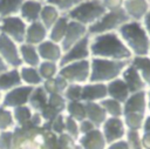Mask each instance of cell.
Masks as SVG:
<instances>
[{
  "label": "cell",
  "instance_id": "cell-37",
  "mask_svg": "<svg viewBox=\"0 0 150 149\" xmlns=\"http://www.w3.org/2000/svg\"><path fill=\"white\" fill-rule=\"evenodd\" d=\"M82 0H46V4L54 6L62 15H67L73 8H75Z\"/></svg>",
  "mask_w": 150,
  "mask_h": 149
},
{
  "label": "cell",
  "instance_id": "cell-54",
  "mask_svg": "<svg viewBox=\"0 0 150 149\" xmlns=\"http://www.w3.org/2000/svg\"><path fill=\"white\" fill-rule=\"evenodd\" d=\"M146 1H148V4H149V5H150V0H146Z\"/></svg>",
  "mask_w": 150,
  "mask_h": 149
},
{
  "label": "cell",
  "instance_id": "cell-27",
  "mask_svg": "<svg viewBox=\"0 0 150 149\" xmlns=\"http://www.w3.org/2000/svg\"><path fill=\"white\" fill-rule=\"evenodd\" d=\"M68 22L69 19L67 18V15H61V18L48 29V39L61 45L68 27Z\"/></svg>",
  "mask_w": 150,
  "mask_h": 149
},
{
  "label": "cell",
  "instance_id": "cell-43",
  "mask_svg": "<svg viewBox=\"0 0 150 149\" xmlns=\"http://www.w3.org/2000/svg\"><path fill=\"white\" fill-rule=\"evenodd\" d=\"M125 0H101L103 7L105 8V11H118V9H123V5H124Z\"/></svg>",
  "mask_w": 150,
  "mask_h": 149
},
{
  "label": "cell",
  "instance_id": "cell-49",
  "mask_svg": "<svg viewBox=\"0 0 150 149\" xmlns=\"http://www.w3.org/2000/svg\"><path fill=\"white\" fill-rule=\"evenodd\" d=\"M142 131H148V133H150V114H146V115H145L144 124H143Z\"/></svg>",
  "mask_w": 150,
  "mask_h": 149
},
{
  "label": "cell",
  "instance_id": "cell-25",
  "mask_svg": "<svg viewBox=\"0 0 150 149\" xmlns=\"http://www.w3.org/2000/svg\"><path fill=\"white\" fill-rule=\"evenodd\" d=\"M107 92H108V97L114 99L121 103H124V101L130 95V92L128 90L125 83L122 81L121 77L107 83Z\"/></svg>",
  "mask_w": 150,
  "mask_h": 149
},
{
  "label": "cell",
  "instance_id": "cell-12",
  "mask_svg": "<svg viewBox=\"0 0 150 149\" xmlns=\"http://www.w3.org/2000/svg\"><path fill=\"white\" fill-rule=\"evenodd\" d=\"M88 28L76 21L69 20L68 22V27L64 34V38L61 42V48L62 50H67L69 49L71 46H74L75 43H77L79 41H81L83 38L88 36Z\"/></svg>",
  "mask_w": 150,
  "mask_h": 149
},
{
  "label": "cell",
  "instance_id": "cell-44",
  "mask_svg": "<svg viewBox=\"0 0 150 149\" xmlns=\"http://www.w3.org/2000/svg\"><path fill=\"white\" fill-rule=\"evenodd\" d=\"M96 129V127L89 121V120H83L81 122H79V130H80V135H83V134H87L91 130Z\"/></svg>",
  "mask_w": 150,
  "mask_h": 149
},
{
  "label": "cell",
  "instance_id": "cell-22",
  "mask_svg": "<svg viewBox=\"0 0 150 149\" xmlns=\"http://www.w3.org/2000/svg\"><path fill=\"white\" fill-rule=\"evenodd\" d=\"M20 84H22V83L20 80L18 68H9V69L0 73V93L2 95Z\"/></svg>",
  "mask_w": 150,
  "mask_h": 149
},
{
  "label": "cell",
  "instance_id": "cell-7",
  "mask_svg": "<svg viewBox=\"0 0 150 149\" xmlns=\"http://www.w3.org/2000/svg\"><path fill=\"white\" fill-rule=\"evenodd\" d=\"M26 29L27 23L19 15L0 19V34L6 35L18 45L25 42Z\"/></svg>",
  "mask_w": 150,
  "mask_h": 149
},
{
  "label": "cell",
  "instance_id": "cell-29",
  "mask_svg": "<svg viewBox=\"0 0 150 149\" xmlns=\"http://www.w3.org/2000/svg\"><path fill=\"white\" fill-rule=\"evenodd\" d=\"M61 13L52 5L49 4H43L42 6V9H41V14H40V22L47 28L49 29L60 18H61Z\"/></svg>",
  "mask_w": 150,
  "mask_h": 149
},
{
  "label": "cell",
  "instance_id": "cell-9",
  "mask_svg": "<svg viewBox=\"0 0 150 149\" xmlns=\"http://www.w3.org/2000/svg\"><path fill=\"white\" fill-rule=\"evenodd\" d=\"M33 89H34L33 87H29L26 84H20L2 95L1 104L9 109L27 106L29 102L30 95L33 93Z\"/></svg>",
  "mask_w": 150,
  "mask_h": 149
},
{
  "label": "cell",
  "instance_id": "cell-10",
  "mask_svg": "<svg viewBox=\"0 0 150 149\" xmlns=\"http://www.w3.org/2000/svg\"><path fill=\"white\" fill-rule=\"evenodd\" d=\"M90 36L83 38L81 41L71 46L69 49L63 52V55L60 61V66L71 63V62H77V61H83V60H89L90 59Z\"/></svg>",
  "mask_w": 150,
  "mask_h": 149
},
{
  "label": "cell",
  "instance_id": "cell-3",
  "mask_svg": "<svg viewBox=\"0 0 150 149\" xmlns=\"http://www.w3.org/2000/svg\"><path fill=\"white\" fill-rule=\"evenodd\" d=\"M129 61H115L100 57H90V79L91 82L109 83L118 77Z\"/></svg>",
  "mask_w": 150,
  "mask_h": 149
},
{
  "label": "cell",
  "instance_id": "cell-21",
  "mask_svg": "<svg viewBox=\"0 0 150 149\" xmlns=\"http://www.w3.org/2000/svg\"><path fill=\"white\" fill-rule=\"evenodd\" d=\"M19 53H20V59H21V66L38 67L41 62L38 48L35 46L23 42L19 45Z\"/></svg>",
  "mask_w": 150,
  "mask_h": 149
},
{
  "label": "cell",
  "instance_id": "cell-17",
  "mask_svg": "<svg viewBox=\"0 0 150 149\" xmlns=\"http://www.w3.org/2000/svg\"><path fill=\"white\" fill-rule=\"evenodd\" d=\"M124 113H138L146 115V90L131 93L123 103V114Z\"/></svg>",
  "mask_w": 150,
  "mask_h": 149
},
{
  "label": "cell",
  "instance_id": "cell-5",
  "mask_svg": "<svg viewBox=\"0 0 150 149\" xmlns=\"http://www.w3.org/2000/svg\"><path fill=\"white\" fill-rule=\"evenodd\" d=\"M129 21V18L123 9L118 11H107L94 25L88 28V34L90 36L117 32L122 25Z\"/></svg>",
  "mask_w": 150,
  "mask_h": 149
},
{
  "label": "cell",
  "instance_id": "cell-39",
  "mask_svg": "<svg viewBox=\"0 0 150 149\" xmlns=\"http://www.w3.org/2000/svg\"><path fill=\"white\" fill-rule=\"evenodd\" d=\"M47 104L49 107H52L53 109L57 110L59 113H64V108H66L67 101H66V99L63 97V95L61 93H54V94H49L48 95Z\"/></svg>",
  "mask_w": 150,
  "mask_h": 149
},
{
  "label": "cell",
  "instance_id": "cell-28",
  "mask_svg": "<svg viewBox=\"0 0 150 149\" xmlns=\"http://www.w3.org/2000/svg\"><path fill=\"white\" fill-rule=\"evenodd\" d=\"M47 102H48V94L45 92L42 86L35 87L33 89V93L28 102V106L32 108V110L35 113H40L47 106Z\"/></svg>",
  "mask_w": 150,
  "mask_h": 149
},
{
  "label": "cell",
  "instance_id": "cell-11",
  "mask_svg": "<svg viewBox=\"0 0 150 149\" xmlns=\"http://www.w3.org/2000/svg\"><path fill=\"white\" fill-rule=\"evenodd\" d=\"M0 57L9 68L21 67L19 45L4 34H0Z\"/></svg>",
  "mask_w": 150,
  "mask_h": 149
},
{
  "label": "cell",
  "instance_id": "cell-4",
  "mask_svg": "<svg viewBox=\"0 0 150 149\" xmlns=\"http://www.w3.org/2000/svg\"><path fill=\"white\" fill-rule=\"evenodd\" d=\"M105 12L107 11L103 7L101 0H82L67 14V18L89 28Z\"/></svg>",
  "mask_w": 150,
  "mask_h": 149
},
{
  "label": "cell",
  "instance_id": "cell-20",
  "mask_svg": "<svg viewBox=\"0 0 150 149\" xmlns=\"http://www.w3.org/2000/svg\"><path fill=\"white\" fill-rule=\"evenodd\" d=\"M43 4L45 2H40L36 0H25L18 15L27 25L32 22H36L40 20V14H41Z\"/></svg>",
  "mask_w": 150,
  "mask_h": 149
},
{
  "label": "cell",
  "instance_id": "cell-48",
  "mask_svg": "<svg viewBox=\"0 0 150 149\" xmlns=\"http://www.w3.org/2000/svg\"><path fill=\"white\" fill-rule=\"evenodd\" d=\"M105 149H129L125 141H120V142H116V143H112V144H108Z\"/></svg>",
  "mask_w": 150,
  "mask_h": 149
},
{
  "label": "cell",
  "instance_id": "cell-53",
  "mask_svg": "<svg viewBox=\"0 0 150 149\" xmlns=\"http://www.w3.org/2000/svg\"><path fill=\"white\" fill-rule=\"evenodd\" d=\"M36 1H40V2H45L46 0H36Z\"/></svg>",
  "mask_w": 150,
  "mask_h": 149
},
{
  "label": "cell",
  "instance_id": "cell-34",
  "mask_svg": "<svg viewBox=\"0 0 150 149\" xmlns=\"http://www.w3.org/2000/svg\"><path fill=\"white\" fill-rule=\"evenodd\" d=\"M12 110H13V115H14L16 127H26V126L30 124V120H32V116H33L34 111L32 110V108L28 104L14 108Z\"/></svg>",
  "mask_w": 150,
  "mask_h": 149
},
{
  "label": "cell",
  "instance_id": "cell-33",
  "mask_svg": "<svg viewBox=\"0 0 150 149\" xmlns=\"http://www.w3.org/2000/svg\"><path fill=\"white\" fill-rule=\"evenodd\" d=\"M25 0H0V19L18 15Z\"/></svg>",
  "mask_w": 150,
  "mask_h": 149
},
{
  "label": "cell",
  "instance_id": "cell-38",
  "mask_svg": "<svg viewBox=\"0 0 150 149\" xmlns=\"http://www.w3.org/2000/svg\"><path fill=\"white\" fill-rule=\"evenodd\" d=\"M63 97L66 99L67 102H73V101H81L82 96V86L81 84H75V83H69L68 87L64 89L62 93Z\"/></svg>",
  "mask_w": 150,
  "mask_h": 149
},
{
  "label": "cell",
  "instance_id": "cell-8",
  "mask_svg": "<svg viewBox=\"0 0 150 149\" xmlns=\"http://www.w3.org/2000/svg\"><path fill=\"white\" fill-rule=\"evenodd\" d=\"M100 130L107 142V144H112L123 141L127 135V128L122 117H107Z\"/></svg>",
  "mask_w": 150,
  "mask_h": 149
},
{
  "label": "cell",
  "instance_id": "cell-15",
  "mask_svg": "<svg viewBox=\"0 0 150 149\" xmlns=\"http://www.w3.org/2000/svg\"><path fill=\"white\" fill-rule=\"evenodd\" d=\"M105 97H108L107 84L89 81L82 86V102H101Z\"/></svg>",
  "mask_w": 150,
  "mask_h": 149
},
{
  "label": "cell",
  "instance_id": "cell-47",
  "mask_svg": "<svg viewBox=\"0 0 150 149\" xmlns=\"http://www.w3.org/2000/svg\"><path fill=\"white\" fill-rule=\"evenodd\" d=\"M141 23H142V26L144 27V29H145V32L148 33V35L150 36V11H149V12L145 14V16L142 19Z\"/></svg>",
  "mask_w": 150,
  "mask_h": 149
},
{
  "label": "cell",
  "instance_id": "cell-13",
  "mask_svg": "<svg viewBox=\"0 0 150 149\" xmlns=\"http://www.w3.org/2000/svg\"><path fill=\"white\" fill-rule=\"evenodd\" d=\"M121 79L125 83V86H127L128 90L130 92V94L146 90V86H145L143 79L141 77V75L137 72V69L130 63V61L128 62V65L123 69V72L121 74Z\"/></svg>",
  "mask_w": 150,
  "mask_h": 149
},
{
  "label": "cell",
  "instance_id": "cell-19",
  "mask_svg": "<svg viewBox=\"0 0 150 149\" xmlns=\"http://www.w3.org/2000/svg\"><path fill=\"white\" fill-rule=\"evenodd\" d=\"M48 39V29L40 22H32L27 25L26 35H25V43L32 46H39L43 41Z\"/></svg>",
  "mask_w": 150,
  "mask_h": 149
},
{
  "label": "cell",
  "instance_id": "cell-45",
  "mask_svg": "<svg viewBox=\"0 0 150 149\" xmlns=\"http://www.w3.org/2000/svg\"><path fill=\"white\" fill-rule=\"evenodd\" d=\"M54 81H55V84H56V88H57V92L59 93H63L64 92V89L68 87V82H67V80L64 79V77H62L60 74H57L55 77H54Z\"/></svg>",
  "mask_w": 150,
  "mask_h": 149
},
{
  "label": "cell",
  "instance_id": "cell-14",
  "mask_svg": "<svg viewBox=\"0 0 150 149\" xmlns=\"http://www.w3.org/2000/svg\"><path fill=\"white\" fill-rule=\"evenodd\" d=\"M76 145L79 149H105L108 144L100 128H96L87 134L80 135L76 140Z\"/></svg>",
  "mask_w": 150,
  "mask_h": 149
},
{
  "label": "cell",
  "instance_id": "cell-26",
  "mask_svg": "<svg viewBox=\"0 0 150 149\" xmlns=\"http://www.w3.org/2000/svg\"><path fill=\"white\" fill-rule=\"evenodd\" d=\"M130 63L137 69L141 77L143 79L146 89H150V56H132Z\"/></svg>",
  "mask_w": 150,
  "mask_h": 149
},
{
  "label": "cell",
  "instance_id": "cell-18",
  "mask_svg": "<svg viewBox=\"0 0 150 149\" xmlns=\"http://www.w3.org/2000/svg\"><path fill=\"white\" fill-rule=\"evenodd\" d=\"M123 11L132 21H142L145 14L150 11V5L146 0H125Z\"/></svg>",
  "mask_w": 150,
  "mask_h": 149
},
{
  "label": "cell",
  "instance_id": "cell-51",
  "mask_svg": "<svg viewBox=\"0 0 150 149\" xmlns=\"http://www.w3.org/2000/svg\"><path fill=\"white\" fill-rule=\"evenodd\" d=\"M146 110L150 114V89H146Z\"/></svg>",
  "mask_w": 150,
  "mask_h": 149
},
{
  "label": "cell",
  "instance_id": "cell-36",
  "mask_svg": "<svg viewBox=\"0 0 150 149\" xmlns=\"http://www.w3.org/2000/svg\"><path fill=\"white\" fill-rule=\"evenodd\" d=\"M38 70L40 76L43 81L54 79L60 70V65L57 62H50V61H41L38 66Z\"/></svg>",
  "mask_w": 150,
  "mask_h": 149
},
{
  "label": "cell",
  "instance_id": "cell-16",
  "mask_svg": "<svg viewBox=\"0 0 150 149\" xmlns=\"http://www.w3.org/2000/svg\"><path fill=\"white\" fill-rule=\"evenodd\" d=\"M41 61H50V62H57L60 63L61 57L63 55V50L61 48L60 43H56L49 39L36 46Z\"/></svg>",
  "mask_w": 150,
  "mask_h": 149
},
{
  "label": "cell",
  "instance_id": "cell-23",
  "mask_svg": "<svg viewBox=\"0 0 150 149\" xmlns=\"http://www.w3.org/2000/svg\"><path fill=\"white\" fill-rule=\"evenodd\" d=\"M84 103H86V115H87L86 118L89 120L96 128H100L108 117L101 103L100 102H84Z\"/></svg>",
  "mask_w": 150,
  "mask_h": 149
},
{
  "label": "cell",
  "instance_id": "cell-55",
  "mask_svg": "<svg viewBox=\"0 0 150 149\" xmlns=\"http://www.w3.org/2000/svg\"><path fill=\"white\" fill-rule=\"evenodd\" d=\"M149 56H150V50H149Z\"/></svg>",
  "mask_w": 150,
  "mask_h": 149
},
{
  "label": "cell",
  "instance_id": "cell-35",
  "mask_svg": "<svg viewBox=\"0 0 150 149\" xmlns=\"http://www.w3.org/2000/svg\"><path fill=\"white\" fill-rule=\"evenodd\" d=\"M100 103L102 108L104 109L108 117H122L123 116V103L114 99H110V97H105Z\"/></svg>",
  "mask_w": 150,
  "mask_h": 149
},
{
  "label": "cell",
  "instance_id": "cell-32",
  "mask_svg": "<svg viewBox=\"0 0 150 149\" xmlns=\"http://www.w3.org/2000/svg\"><path fill=\"white\" fill-rule=\"evenodd\" d=\"M144 118L145 115L138 113H124L122 116L127 130H137V131H142Z\"/></svg>",
  "mask_w": 150,
  "mask_h": 149
},
{
  "label": "cell",
  "instance_id": "cell-31",
  "mask_svg": "<svg viewBox=\"0 0 150 149\" xmlns=\"http://www.w3.org/2000/svg\"><path fill=\"white\" fill-rule=\"evenodd\" d=\"M16 127L13 110L5 107L0 106V133H8L13 131Z\"/></svg>",
  "mask_w": 150,
  "mask_h": 149
},
{
  "label": "cell",
  "instance_id": "cell-41",
  "mask_svg": "<svg viewBox=\"0 0 150 149\" xmlns=\"http://www.w3.org/2000/svg\"><path fill=\"white\" fill-rule=\"evenodd\" d=\"M124 141L129 149H144L142 141H141V131L128 130Z\"/></svg>",
  "mask_w": 150,
  "mask_h": 149
},
{
  "label": "cell",
  "instance_id": "cell-24",
  "mask_svg": "<svg viewBox=\"0 0 150 149\" xmlns=\"http://www.w3.org/2000/svg\"><path fill=\"white\" fill-rule=\"evenodd\" d=\"M20 80L22 84L29 86V87H39L42 84L43 80L39 74L38 67H28V66H21L18 68Z\"/></svg>",
  "mask_w": 150,
  "mask_h": 149
},
{
  "label": "cell",
  "instance_id": "cell-40",
  "mask_svg": "<svg viewBox=\"0 0 150 149\" xmlns=\"http://www.w3.org/2000/svg\"><path fill=\"white\" fill-rule=\"evenodd\" d=\"M64 133L71 137L75 142L80 136V130H79V122L64 114Z\"/></svg>",
  "mask_w": 150,
  "mask_h": 149
},
{
  "label": "cell",
  "instance_id": "cell-1",
  "mask_svg": "<svg viewBox=\"0 0 150 149\" xmlns=\"http://www.w3.org/2000/svg\"><path fill=\"white\" fill-rule=\"evenodd\" d=\"M90 36V35H89ZM90 57L115 61H130L132 55L117 32L90 36Z\"/></svg>",
  "mask_w": 150,
  "mask_h": 149
},
{
  "label": "cell",
  "instance_id": "cell-50",
  "mask_svg": "<svg viewBox=\"0 0 150 149\" xmlns=\"http://www.w3.org/2000/svg\"><path fill=\"white\" fill-rule=\"evenodd\" d=\"M7 69H9V67L6 65V62L0 57V73H2V72H5V70H7Z\"/></svg>",
  "mask_w": 150,
  "mask_h": 149
},
{
  "label": "cell",
  "instance_id": "cell-52",
  "mask_svg": "<svg viewBox=\"0 0 150 149\" xmlns=\"http://www.w3.org/2000/svg\"><path fill=\"white\" fill-rule=\"evenodd\" d=\"M1 101H2V94L0 93V106H1Z\"/></svg>",
  "mask_w": 150,
  "mask_h": 149
},
{
  "label": "cell",
  "instance_id": "cell-46",
  "mask_svg": "<svg viewBox=\"0 0 150 149\" xmlns=\"http://www.w3.org/2000/svg\"><path fill=\"white\" fill-rule=\"evenodd\" d=\"M141 141L144 149H150V133L141 131Z\"/></svg>",
  "mask_w": 150,
  "mask_h": 149
},
{
  "label": "cell",
  "instance_id": "cell-2",
  "mask_svg": "<svg viewBox=\"0 0 150 149\" xmlns=\"http://www.w3.org/2000/svg\"><path fill=\"white\" fill-rule=\"evenodd\" d=\"M117 33L132 56L149 55L150 36L145 32L141 21L129 20L120 27Z\"/></svg>",
  "mask_w": 150,
  "mask_h": 149
},
{
  "label": "cell",
  "instance_id": "cell-42",
  "mask_svg": "<svg viewBox=\"0 0 150 149\" xmlns=\"http://www.w3.org/2000/svg\"><path fill=\"white\" fill-rule=\"evenodd\" d=\"M14 135L13 131L0 133V149H13Z\"/></svg>",
  "mask_w": 150,
  "mask_h": 149
},
{
  "label": "cell",
  "instance_id": "cell-6",
  "mask_svg": "<svg viewBox=\"0 0 150 149\" xmlns=\"http://www.w3.org/2000/svg\"><path fill=\"white\" fill-rule=\"evenodd\" d=\"M59 74L64 77L68 83L83 86L89 82L90 79V59L60 66Z\"/></svg>",
  "mask_w": 150,
  "mask_h": 149
},
{
  "label": "cell",
  "instance_id": "cell-30",
  "mask_svg": "<svg viewBox=\"0 0 150 149\" xmlns=\"http://www.w3.org/2000/svg\"><path fill=\"white\" fill-rule=\"evenodd\" d=\"M64 114L77 122H81L86 120V103L82 101H73V102H67L66 108H64Z\"/></svg>",
  "mask_w": 150,
  "mask_h": 149
}]
</instances>
